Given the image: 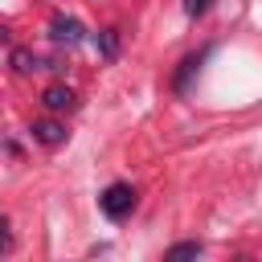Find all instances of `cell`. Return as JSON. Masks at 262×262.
Listing matches in <instances>:
<instances>
[{
  "instance_id": "2",
  "label": "cell",
  "mask_w": 262,
  "mask_h": 262,
  "mask_svg": "<svg viewBox=\"0 0 262 262\" xmlns=\"http://www.w3.org/2000/svg\"><path fill=\"white\" fill-rule=\"evenodd\" d=\"M41 106H45V111H53V115H61V111H74V106H78V94H74L70 86L53 82V86H45V90H41Z\"/></svg>"
},
{
  "instance_id": "6",
  "label": "cell",
  "mask_w": 262,
  "mask_h": 262,
  "mask_svg": "<svg viewBox=\"0 0 262 262\" xmlns=\"http://www.w3.org/2000/svg\"><path fill=\"white\" fill-rule=\"evenodd\" d=\"M98 45H102V57H115V53H119V33H115V29H102Z\"/></svg>"
},
{
  "instance_id": "8",
  "label": "cell",
  "mask_w": 262,
  "mask_h": 262,
  "mask_svg": "<svg viewBox=\"0 0 262 262\" xmlns=\"http://www.w3.org/2000/svg\"><path fill=\"white\" fill-rule=\"evenodd\" d=\"M209 4H213V0H184V12H188V16H201Z\"/></svg>"
},
{
  "instance_id": "7",
  "label": "cell",
  "mask_w": 262,
  "mask_h": 262,
  "mask_svg": "<svg viewBox=\"0 0 262 262\" xmlns=\"http://www.w3.org/2000/svg\"><path fill=\"white\" fill-rule=\"evenodd\" d=\"M168 258H201V242H180L168 250Z\"/></svg>"
},
{
  "instance_id": "5",
  "label": "cell",
  "mask_w": 262,
  "mask_h": 262,
  "mask_svg": "<svg viewBox=\"0 0 262 262\" xmlns=\"http://www.w3.org/2000/svg\"><path fill=\"white\" fill-rule=\"evenodd\" d=\"M66 123H57V119H37L33 123V139L37 143H45V147H57V143H66Z\"/></svg>"
},
{
  "instance_id": "1",
  "label": "cell",
  "mask_w": 262,
  "mask_h": 262,
  "mask_svg": "<svg viewBox=\"0 0 262 262\" xmlns=\"http://www.w3.org/2000/svg\"><path fill=\"white\" fill-rule=\"evenodd\" d=\"M98 205H102V213H106L111 221H123V217H131V209H135V188H131V184H111V188L98 196Z\"/></svg>"
},
{
  "instance_id": "3",
  "label": "cell",
  "mask_w": 262,
  "mask_h": 262,
  "mask_svg": "<svg viewBox=\"0 0 262 262\" xmlns=\"http://www.w3.org/2000/svg\"><path fill=\"white\" fill-rule=\"evenodd\" d=\"M12 70L29 78V74H41V70H61V66L49 61V57H37L33 49H12Z\"/></svg>"
},
{
  "instance_id": "4",
  "label": "cell",
  "mask_w": 262,
  "mask_h": 262,
  "mask_svg": "<svg viewBox=\"0 0 262 262\" xmlns=\"http://www.w3.org/2000/svg\"><path fill=\"white\" fill-rule=\"evenodd\" d=\"M49 37H53L57 45H78V41H82V25H78L74 16H53V20H49Z\"/></svg>"
}]
</instances>
